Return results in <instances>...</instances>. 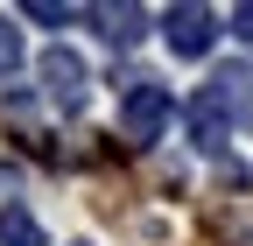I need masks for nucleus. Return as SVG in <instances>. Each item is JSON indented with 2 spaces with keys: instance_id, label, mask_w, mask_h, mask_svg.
I'll return each mask as SVG.
<instances>
[{
  "instance_id": "f257e3e1",
  "label": "nucleus",
  "mask_w": 253,
  "mask_h": 246,
  "mask_svg": "<svg viewBox=\"0 0 253 246\" xmlns=\"http://www.w3.org/2000/svg\"><path fill=\"white\" fill-rule=\"evenodd\" d=\"M183 120H190V141H197L204 155H225L232 134L253 120V71H246V64H239V71H218L197 99L183 106Z\"/></svg>"
},
{
  "instance_id": "f03ea898",
  "label": "nucleus",
  "mask_w": 253,
  "mask_h": 246,
  "mask_svg": "<svg viewBox=\"0 0 253 246\" xmlns=\"http://www.w3.org/2000/svg\"><path fill=\"white\" fill-rule=\"evenodd\" d=\"M176 120V91L169 84H155V78H126L120 84V134L148 148V141H162V127Z\"/></svg>"
},
{
  "instance_id": "7ed1b4c3",
  "label": "nucleus",
  "mask_w": 253,
  "mask_h": 246,
  "mask_svg": "<svg viewBox=\"0 0 253 246\" xmlns=\"http://www.w3.org/2000/svg\"><path fill=\"white\" fill-rule=\"evenodd\" d=\"M36 78H42V99L56 106V113H84V91H91V71H84V56L78 49H42L36 56Z\"/></svg>"
},
{
  "instance_id": "20e7f679",
  "label": "nucleus",
  "mask_w": 253,
  "mask_h": 246,
  "mask_svg": "<svg viewBox=\"0 0 253 246\" xmlns=\"http://www.w3.org/2000/svg\"><path fill=\"white\" fill-rule=\"evenodd\" d=\"M162 42H169L176 56H211V42H218V14L197 7V0H183V7L162 14Z\"/></svg>"
},
{
  "instance_id": "39448f33",
  "label": "nucleus",
  "mask_w": 253,
  "mask_h": 246,
  "mask_svg": "<svg viewBox=\"0 0 253 246\" xmlns=\"http://www.w3.org/2000/svg\"><path fill=\"white\" fill-rule=\"evenodd\" d=\"M91 21H99V36H106L113 49H134L141 28H148V14L134 7V0H106V7H91Z\"/></svg>"
},
{
  "instance_id": "423d86ee",
  "label": "nucleus",
  "mask_w": 253,
  "mask_h": 246,
  "mask_svg": "<svg viewBox=\"0 0 253 246\" xmlns=\"http://www.w3.org/2000/svg\"><path fill=\"white\" fill-rule=\"evenodd\" d=\"M0 246H49L28 204H0Z\"/></svg>"
},
{
  "instance_id": "0eeeda50",
  "label": "nucleus",
  "mask_w": 253,
  "mask_h": 246,
  "mask_svg": "<svg viewBox=\"0 0 253 246\" xmlns=\"http://www.w3.org/2000/svg\"><path fill=\"white\" fill-rule=\"evenodd\" d=\"M14 71H21V28H14V21H0V84H7Z\"/></svg>"
},
{
  "instance_id": "6e6552de",
  "label": "nucleus",
  "mask_w": 253,
  "mask_h": 246,
  "mask_svg": "<svg viewBox=\"0 0 253 246\" xmlns=\"http://www.w3.org/2000/svg\"><path fill=\"white\" fill-rule=\"evenodd\" d=\"M21 14H28V21H49V28H63V21H71V7H56V0H28Z\"/></svg>"
},
{
  "instance_id": "1a4fd4ad",
  "label": "nucleus",
  "mask_w": 253,
  "mask_h": 246,
  "mask_svg": "<svg viewBox=\"0 0 253 246\" xmlns=\"http://www.w3.org/2000/svg\"><path fill=\"white\" fill-rule=\"evenodd\" d=\"M232 36H239V42H253V0H246V7H232Z\"/></svg>"
}]
</instances>
